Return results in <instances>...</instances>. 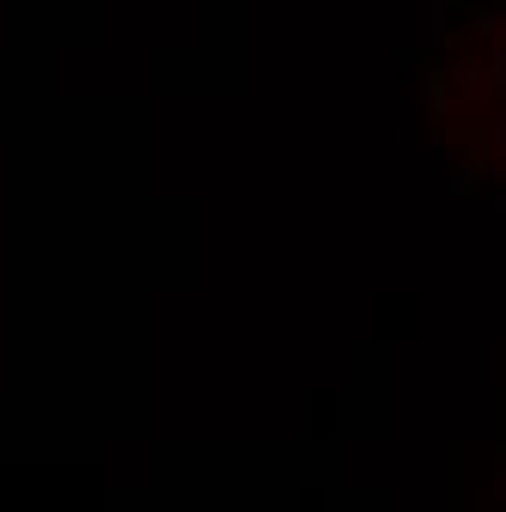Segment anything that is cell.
I'll return each instance as SVG.
<instances>
[{"label": "cell", "instance_id": "obj_1", "mask_svg": "<svg viewBox=\"0 0 506 512\" xmlns=\"http://www.w3.org/2000/svg\"><path fill=\"white\" fill-rule=\"evenodd\" d=\"M446 43L415 55L427 128L458 159V189L506 196V7H464Z\"/></svg>", "mask_w": 506, "mask_h": 512}]
</instances>
